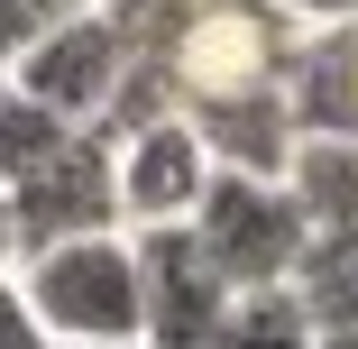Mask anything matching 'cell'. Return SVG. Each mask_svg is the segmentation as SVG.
<instances>
[{
    "instance_id": "10",
    "label": "cell",
    "mask_w": 358,
    "mask_h": 349,
    "mask_svg": "<svg viewBox=\"0 0 358 349\" xmlns=\"http://www.w3.org/2000/svg\"><path fill=\"white\" fill-rule=\"evenodd\" d=\"M285 184H294L313 230H358V138H303Z\"/></svg>"
},
{
    "instance_id": "13",
    "label": "cell",
    "mask_w": 358,
    "mask_h": 349,
    "mask_svg": "<svg viewBox=\"0 0 358 349\" xmlns=\"http://www.w3.org/2000/svg\"><path fill=\"white\" fill-rule=\"evenodd\" d=\"M64 138H74V129H64L55 111H37L28 92H10V83H0V184H28V175L64 148Z\"/></svg>"
},
{
    "instance_id": "16",
    "label": "cell",
    "mask_w": 358,
    "mask_h": 349,
    "mask_svg": "<svg viewBox=\"0 0 358 349\" xmlns=\"http://www.w3.org/2000/svg\"><path fill=\"white\" fill-rule=\"evenodd\" d=\"M19 266V221H10V184H0V276Z\"/></svg>"
},
{
    "instance_id": "4",
    "label": "cell",
    "mask_w": 358,
    "mask_h": 349,
    "mask_svg": "<svg viewBox=\"0 0 358 349\" xmlns=\"http://www.w3.org/2000/svg\"><path fill=\"white\" fill-rule=\"evenodd\" d=\"M0 64H10V92H28L64 129H101V111L120 101V74H129V37H120V19L92 0V10L37 28L19 55H0Z\"/></svg>"
},
{
    "instance_id": "17",
    "label": "cell",
    "mask_w": 358,
    "mask_h": 349,
    "mask_svg": "<svg viewBox=\"0 0 358 349\" xmlns=\"http://www.w3.org/2000/svg\"><path fill=\"white\" fill-rule=\"evenodd\" d=\"M322 349H358V331H322Z\"/></svg>"
},
{
    "instance_id": "15",
    "label": "cell",
    "mask_w": 358,
    "mask_h": 349,
    "mask_svg": "<svg viewBox=\"0 0 358 349\" xmlns=\"http://www.w3.org/2000/svg\"><path fill=\"white\" fill-rule=\"evenodd\" d=\"M257 10H275L285 28H303V37H322V28H358V0H257Z\"/></svg>"
},
{
    "instance_id": "11",
    "label": "cell",
    "mask_w": 358,
    "mask_h": 349,
    "mask_svg": "<svg viewBox=\"0 0 358 349\" xmlns=\"http://www.w3.org/2000/svg\"><path fill=\"white\" fill-rule=\"evenodd\" d=\"M294 294L322 331H358V230H313V248L294 266Z\"/></svg>"
},
{
    "instance_id": "3",
    "label": "cell",
    "mask_w": 358,
    "mask_h": 349,
    "mask_svg": "<svg viewBox=\"0 0 358 349\" xmlns=\"http://www.w3.org/2000/svg\"><path fill=\"white\" fill-rule=\"evenodd\" d=\"M294 55H303V28H285L257 0H193V19L166 46L184 111L193 101H239V92H285Z\"/></svg>"
},
{
    "instance_id": "1",
    "label": "cell",
    "mask_w": 358,
    "mask_h": 349,
    "mask_svg": "<svg viewBox=\"0 0 358 349\" xmlns=\"http://www.w3.org/2000/svg\"><path fill=\"white\" fill-rule=\"evenodd\" d=\"M19 285L46 322L55 349H120L148 340V304H138V239L101 230V239H64L46 257H19Z\"/></svg>"
},
{
    "instance_id": "7",
    "label": "cell",
    "mask_w": 358,
    "mask_h": 349,
    "mask_svg": "<svg viewBox=\"0 0 358 349\" xmlns=\"http://www.w3.org/2000/svg\"><path fill=\"white\" fill-rule=\"evenodd\" d=\"M120 148V230H184L211 193V148L193 138V120H157V129H129L110 138Z\"/></svg>"
},
{
    "instance_id": "5",
    "label": "cell",
    "mask_w": 358,
    "mask_h": 349,
    "mask_svg": "<svg viewBox=\"0 0 358 349\" xmlns=\"http://www.w3.org/2000/svg\"><path fill=\"white\" fill-rule=\"evenodd\" d=\"M10 221H19V257L120 230V148L101 129H74L28 184H10Z\"/></svg>"
},
{
    "instance_id": "8",
    "label": "cell",
    "mask_w": 358,
    "mask_h": 349,
    "mask_svg": "<svg viewBox=\"0 0 358 349\" xmlns=\"http://www.w3.org/2000/svg\"><path fill=\"white\" fill-rule=\"evenodd\" d=\"M184 120H193V138L211 148V166H221V175H266V184H285V166H294V148H303V129H294V101H285V92L193 101Z\"/></svg>"
},
{
    "instance_id": "18",
    "label": "cell",
    "mask_w": 358,
    "mask_h": 349,
    "mask_svg": "<svg viewBox=\"0 0 358 349\" xmlns=\"http://www.w3.org/2000/svg\"><path fill=\"white\" fill-rule=\"evenodd\" d=\"M120 349H148V340H120Z\"/></svg>"
},
{
    "instance_id": "12",
    "label": "cell",
    "mask_w": 358,
    "mask_h": 349,
    "mask_svg": "<svg viewBox=\"0 0 358 349\" xmlns=\"http://www.w3.org/2000/svg\"><path fill=\"white\" fill-rule=\"evenodd\" d=\"M211 349H322V322L303 313L294 285H266V294H230Z\"/></svg>"
},
{
    "instance_id": "9",
    "label": "cell",
    "mask_w": 358,
    "mask_h": 349,
    "mask_svg": "<svg viewBox=\"0 0 358 349\" xmlns=\"http://www.w3.org/2000/svg\"><path fill=\"white\" fill-rule=\"evenodd\" d=\"M285 101H294L303 138H358V28L303 37L294 74H285Z\"/></svg>"
},
{
    "instance_id": "6",
    "label": "cell",
    "mask_w": 358,
    "mask_h": 349,
    "mask_svg": "<svg viewBox=\"0 0 358 349\" xmlns=\"http://www.w3.org/2000/svg\"><path fill=\"white\" fill-rule=\"evenodd\" d=\"M138 239V304H148V349H211L230 313L221 266L193 230H129Z\"/></svg>"
},
{
    "instance_id": "2",
    "label": "cell",
    "mask_w": 358,
    "mask_h": 349,
    "mask_svg": "<svg viewBox=\"0 0 358 349\" xmlns=\"http://www.w3.org/2000/svg\"><path fill=\"white\" fill-rule=\"evenodd\" d=\"M184 230L202 239V257L221 266L230 294L294 285V266H303V248H313V221H303L294 184H266V175H211L202 212H193Z\"/></svg>"
},
{
    "instance_id": "14",
    "label": "cell",
    "mask_w": 358,
    "mask_h": 349,
    "mask_svg": "<svg viewBox=\"0 0 358 349\" xmlns=\"http://www.w3.org/2000/svg\"><path fill=\"white\" fill-rule=\"evenodd\" d=\"M0 349H55L46 322H37V304H28V285H19V266L0 276Z\"/></svg>"
},
{
    "instance_id": "19",
    "label": "cell",
    "mask_w": 358,
    "mask_h": 349,
    "mask_svg": "<svg viewBox=\"0 0 358 349\" xmlns=\"http://www.w3.org/2000/svg\"><path fill=\"white\" fill-rule=\"evenodd\" d=\"M0 83H10V64H0Z\"/></svg>"
}]
</instances>
